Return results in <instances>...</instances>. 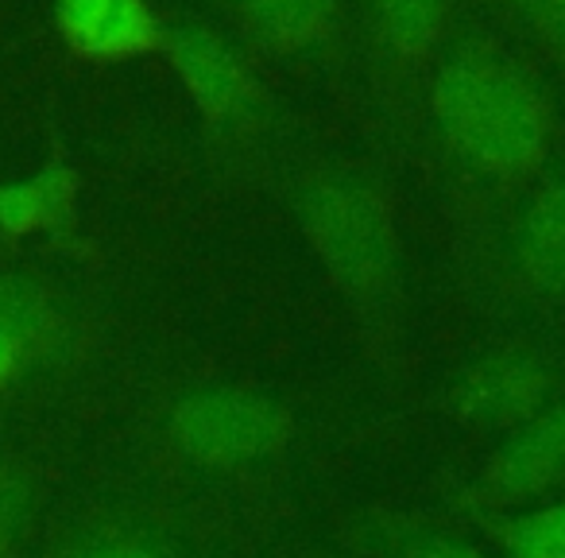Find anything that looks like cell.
<instances>
[{"instance_id": "cell-18", "label": "cell", "mask_w": 565, "mask_h": 558, "mask_svg": "<svg viewBox=\"0 0 565 558\" xmlns=\"http://www.w3.org/2000/svg\"><path fill=\"white\" fill-rule=\"evenodd\" d=\"M28 357V349L20 346L12 334H4L0 330V388L9 385L12 377H17V369H20V361Z\"/></svg>"}, {"instance_id": "cell-9", "label": "cell", "mask_w": 565, "mask_h": 558, "mask_svg": "<svg viewBox=\"0 0 565 558\" xmlns=\"http://www.w3.org/2000/svg\"><path fill=\"white\" fill-rule=\"evenodd\" d=\"M63 558H194V547L163 512H125L89 527Z\"/></svg>"}, {"instance_id": "cell-6", "label": "cell", "mask_w": 565, "mask_h": 558, "mask_svg": "<svg viewBox=\"0 0 565 558\" xmlns=\"http://www.w3.org/2000/svg\"><path fill=\"white\" fill-rule=\"evenodd\" d=\"M171 59L190 97L213 125H241L256 105V82L244 59L205 28H179L171 35Z\"/></svg>"}, {"instance_id": "cell-7", "label": "cell", "mask_w": 565, "mask_h": 558, "mask_svg": "<svg viewBox=\"0 0 565 558\" xmlns=\"http://www.w3.org/2000/svg\"><path fill=\"white\" fill-rule=\"evenodd\" d=\"M515 267L531 292L565 299V175L531 190L515 225Z\"/></svg>"}, {"instance_id": "cell-11", "label": "cell", "mask_w": 565, "mask_h": 558, "mask_svg": "<svg viewBox=\"0 0 565 558\" xmlns=\"http://www.w3.org/2000/svg\"><path fill=\"white\" fill-rule=\"evenodd\" d=\"M71 198H74V175L55 164L28 182L0 187V225L9 229V233L55 225L71 210Z\"/></svg>"}, {"instance_id": "cell-3", "label": "cell", "mask_w": 565, "mask_h": 558, "mask_svg": "<svg viewBox=\"0 0 565 558\" xmlns=\"http://www.w3.org/2000/svg\"><path fill=\"white\" fill-rule=\"evenodd\" d=\"M167 454L194 473L256 470L295 442V415L275 396L241 385H202L174 396L159 423Z\"/></svg>"}, {"instance_id": "cell-14", "label": "cell", "mask_w": 565, "mask_h": 558, "mask_svg": "<svg viewBox=\"0 0 565 558\" xmlns=\"http://www.w3.org/2000/svg\"><path fill=\"white\" fill-rule=\"evenodd\" d=\"M380 32L399 55L418 59L438 43L441 0H372Z\"/></svg>"}, {"instance_id": "cell-1", "label": "cell", "mask_w": 565, "mask_h": 558, "mask_svg": "<svg viewBox=\"0 0 565 558\" xmlns=\"http://www.w3.org/2000/svg\"><path fill=\"white\" fill-rule=\"evenodd\" d=\"M430 102L441 140L480 179L519 187L546 164V97L508 59L484 48L454 51L434 78Z\"/></svg>"}, {"instance_id": "cell-16", "label": "cell", "mask_w": 565, "mask_h": 558, "mask_svg": "<svg viewBox=\"0 0 565 558\" xmlns=\"http://www.w3.org/2000/svg\"><path fill=\"white\" fill-rule=\"evenodd\" d=\"M28 516H32V481L17 462L0 457V558L24 531Z\"/></svg>"}, {"instance_id": "cell-13", "label": "cell", "mask_w": 565, "mask_h": 558, "mask_svg": "<svg viewBox=\"0 0 565 558\" xmlns=\"http://www.w3.org/2000/svg\"><path fill=\"white\" fill-rule=\"evenodd\" d=\"M55 307L40 287L24 284V280H0V330L12 334L28 354L51 346L55 338Z\"/></svg>"}, {"instance_id": "cell-8", "label": "cell", "mask_w": 565, "mask_h": 558, "mask_svg": "<svg viewBox=\"0 0 565 558\" xmlns=\"http://www.w3.org/2000/svg\"><path fill=\"white\" fill-rule=\"evenodd\" d=\"M58 24L74 51L94 59L143 55L159 43V24L143 0H58Z\"/></svg>"}, {"instance_id": "cell-17", "label": "cell", "mask_w": 565, "mask_h": 558, "mask_svg": "<svg viewBox=\"0 0 565 558\" xmlns=\"http://www.w3.org/2000/svg\"><path fill=\"white\" fill-rule=\"evenodd\" d=\"M515 12L565 55V0H511Z\"/></svg>"}, {"instance_id": "cell-10", "label": "cell", "mask_w": 565, "mask_h": 558, "mask_svg": "<svg viewBox=\"0 0 565 558\" xmlns=\"http://www.w3.org/2000/svg\"><path fill=\"white\" fill-rule=\"evenodd\" d=\"M472 519L508 558H565V501Z\"/></svg>"}, {"instance_id": "cell-15", "label": "cell", "mask_w": 565, "mask_h": 558, "mask_svg": "<svg viewBox=\"0 0 565 558\" xmlns=\"http://www.w3.org/2000/svg\"><path fill=\"white\" fill-rule=\"evenodd\" d=\"M384 558H484L472 543L426 527H380Z\"/></svg>"}, {"instance_id": "cell-12", "label": "cell", "mask_w": 565, "mask_h": 558, "mask_svg": "<svg viewBox=\"0 0 565 558\" xmlns=\"http://www.w3.org/2000/svg\"><path fill=\"white\" fill-rule=\"evenodd\" d=\"M248 24L279 48H307L322 40L333 20V0H241Z\"/></svg>"}, {"instance_id": "cell-2", "label": "cell", "mask_w": 565, "mask_h": 558, "mask_svg": "<svg viewBox=\"0 0 565 558\" xmlns=\"http://www.w3.org/2000/svg\"><path fill=\"white\" fill-rule=\"evenodd\" d=\"M295 213L341 299L376 338H387L399 307L403 256L384 194L353 171H315L299 182Z\"/></svg>"}, {"instance_id": "cell-4", "label": "cell", "mask_w": 565, "mask_h": 558, "mask_svg": "<svg viewBox=\"0 0 565 558\" xmlns=\"http://www.w3.org/2000/svg\"><path fill=\"white\" fill-rule=\"evenodd\" d=\"M565 485V396L508 434L465 493L472 516L523 512L539 496Z\"/></svg>"}, {"instance_id": "cell-5", "label": "cell", "mask_w": 565, "mask_h": 558, "mask_svg": "<svg viewBox=\"0 0 565 558\" xmlns=\"http://www.w3.org/2000/svg\"><path fill=\"white\" fill-rule=\"evenodd\" d=\"M554 400V369L526 349H495L469 365L449 388V411L465 427L511 434Z\"/></svg>"}]
</instances>
